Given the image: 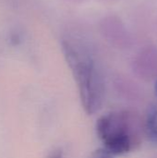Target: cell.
Returning <instances> with one entry per match:
<instances>
[{"instance_id": "1", "label": "cell", "mask_w": 157, "mask_h": 158, "mask_svg": "<svg viewBox=\"0 0 157 158\" xmlns=\"http://www.w3.org/2000/svg\"><path fill=\"white\" fill-rule=\"evenodd\" d=\"M67 60L77 81L82 107L88 115L97 112L104 101V85L90 58L66 50Z\"/></svg>"}, {"instance_id": "2", "label": "cell", "mask_w": 157, "mask_h": 158, "mask_svg": "<svg viewBox=\"0 0 157 158\" xmlns=\"http://www.w3.org/2000/svg\"><path fill=\"white\" fill-rule=\"evenodd\" d=\"M131 118L127 113H108L96 123V132L105 149L113 156L128 154L133 146Z\"/></svg>"}, {"instance_id": "3", "label": "cell", "mask_w": 157, "mask_h": 158, "mask_svg": "<svg viewBox=\"0 0 157 158\" xmlns=\"http://www.w3.org/2000/svg\"><path fill=\"white\" fill-rule=\"evenodd\" d=\"M145 129L148 138L157 143V109L152 110L148 114Z\"/></svg>"}, {"instance_id": "4", "label": "cell", "mask_w": 157, "mask_h": 158, "mask_svg": "<svg viewBox=\"0 0 157 158\" xmlns=\"http://www.w3.org/2000/svg\"><path fill=\"white\" fill-rule=\"evenodd\" d=\"M90 158H115V156L111 155L109 152H107L105 148L103 149H98L95 150L92 155Z\"/></svg>"}, {"instance_id": "5", "label": "cell", "mask_w": 157, "mask_h": 158, "mask_svg": "<svg viewBox=\"0 0 157 158\" xmlns=\"http://www.w3.org/2000/svg\"><path fill=\"white\" fill-rule=\"evenodd\" d=\"M47 158H63V152L61 149H55L49 154Z\"/></svg>"}, {"instance_id": "6", "label": "cell", "mask_w": 157, "mask_h": 158, "mask_svg": "<svg viewBox=\"0 0 157 158\" xmlns=\"http://www.w3.org/2000/svg\"><path fill=\"white\" fill-rule=\"evenodd\" d=\"M156 95H157V84H156Z\"/></svg>"}]
</instances>
